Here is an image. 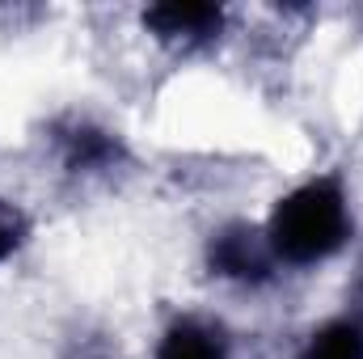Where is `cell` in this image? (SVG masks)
Segmentation results:
<instances>
[{
  "instance_id": "obj_1",
  "label": "cell",
  "mask_w": 363,
  "mask_h": 359,
  "mask_svg": "<svg viewBox=\"0 0 363 359\" xmlns=\"http://www.w3.org/2000/svg\"><path fill=\"white\" fill-rule=\"evenodd\" d=\"M351 228L355 220H351L347 190L334 174H325V178L300 182L296 190H287L271 207V220L262 233L271 241L274 263L317 267L347 245Z\"/></svg>"
},
{
  "instance_id": "obj_2",
  "label": "cell",
  "mask_w": 363,
  "mask_h": 359,
  "mask_svg": "<svg viewBox=\"0 0 363 359\" xmlns=\"http://www.w3.org/2000/svg\"><path fill=\"white\" fill-rule=\"evenodd\" d=\"M207 267L216 270L220 279H233V283H245V287H258L274 275V254L271 241L262 228L254 224H224L220 233H211V245H207Z\"/></svg>"
},
{
  "instance_id": "obj_3",
  "label": "cell",
  "mask_w": 363,
  "mask_h": 359,
  "mask_svg": "<svg viewBox=\"0 0 363 359\" xmlns=\"http://www.w3.org/2000/svg\"><path fill=\"white\" fill-rule=\"evenodd\" d=\"M144 26L169 47H199V43H211L224 30V9L199 4V0L152 4V9H144Z\"/></svg>"
},
{
  "instance_id": "obj_4",
  "label": "cell",
  "mask_w": 363,
  "mask_h": 359,
  "mask_svg": "<svg viewBox=\"0 0 363 359\" xmlns=\"http://www.w3.org/2000/svg\"><path fill=\"white\" fill-rule=\"evenodd\" d=\"M157 359H228V338L203 317H178L161 334Z\"/></svg>"
},
{
  "instance_id": "obj_5",
  "label": "cell",
  "mask_w": 363,
  "mask_h": 359,
  "mask_svg": "<svg viewBox=\"0 0 363 359\" xmlns=\"http://www.w3.org/2000/svg\"><path fill=\"white\" fill-rule=\"evenodd\" d=\"M60 153H64V165L68 170H106V165H114L118 161V140L106 131V127H93V123H68L64 131H60Z\"/></svg>"
},
{
  "instance_id": "obj_6",
  "label": "cell",
  "mask_w": 363,
  "mask_h": 359,
  "mask_svg": "<svg viewBox=\"0 0 363 359\" xmlns=\"http://www.w3.org/2000/svg\"><path fill=\"white\" fill-rule=\"evenodd\" d=\"M300 359H363V326L355 317H334V321L317 326Z\"/></svg>"
},
{
  "instance_id": "obj_7",
  "label": "cell",
  "mask_w": 363,
  "mask_h": 359,
  "mask_svg": "<svg viewBox=\"0 0 363 359\" xmlns=\"http://www.w3.org/2000/svg\"><path fill=\"white\" fill-rule=\"evenodd\" d=\"M26 233H30L26 216H21L13 203H4V199H0V263H4V258H13V254L21 250Z\"/></svg>"
}]
</instances>
